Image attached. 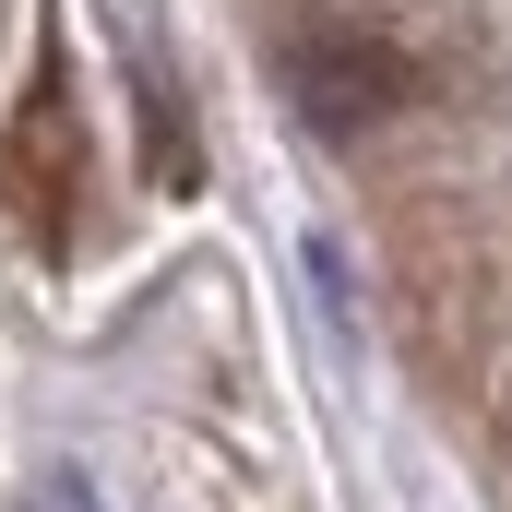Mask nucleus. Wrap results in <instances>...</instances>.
<instances>
[{"label": "nucleus", "instance_id": "obj_1", "mask_svg": "<svg viewBox=\"0 0 512 512\" xmlns=\"http://www.w3.org/2000/svg\"><path fill=\"white\" fill-rule=\"evenodd\" d=\"M417 48L393 36V24H358V12H322V24H298V48H286V96H298V120L322 131V143H370L417 108Z\"/></svg>", "mask_w": 512, "mask_h": 512}, {"label": "nucleus", "instance_id": "obj_2", "mask_svg": "<svg viewBox=\"0 0 512 512\" xmlns=\"http://www.w3.org/2000/svg\"><path fill=\"white\" fill-rule=\"evenodd\" d=\"M120 60H131V108L155 120V179H167V191H191V167H203V155H191V108H179L167 36H155V24H131V36H120Z\"/></svg>", "mask_w": 512, "mask_h": 512}, {"label": "nucleus", "instance_id": "obj_3", "mask_svg": "<svg viewBox=\"0 0 512 512\" xmlns=\"http://www.w3.org/2000/svg\"><path fill=\"white\" fill-rule=\"evenodd\" d=\"M24 512H108V501H96V477H72V465H60V477H48Z\"/></svg>", "mask_w": 512, "mask_h": 512}]
</instances>
